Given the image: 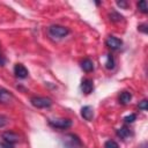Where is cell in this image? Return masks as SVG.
<instances>
[{"instance_id":"cell-9","label":"cell","mask_w":148,"mask_h":148,"mask_svg":"<svg viewBox=\"0 0 148 148\" xmlns=\"http://www.w3.org/2000/svg\"><path fill=\"white\" fill-rule=\"evenodd\" d=\"M81 117L87 120V121H91L94 118V109L90 105H86L81 109Z\"/></svg>"},{"instance_id":"cell-20","label":"cell","mask_w":148,"mask_h":148,"mask_svg":"<svg viewBox=\"0 0 148 148\" xmlns=\"http://www.w3.org/2000/svg\"><path fill=\"white\" fill-rule=\"evenodd\" d=\"M135 119H136V114H135V113H131V114H128V116H126V117L124 118V121L127 123V124H128V123L131 124V123H133Z\"/></svg>"},{"instance_id":"cell-18","label":"cell","mask_w":148,"mask_h":148,"mask_svg":"<svg viewBox=\"0 0 148 148\" xmlns=\"http://www.w3.org/2000/svg\"><path fill=\"white\" fill-rule=\"evenodd\" d=\"M9 124V118L7 116H3V114H0V128L1 127H5L6 125Z\"/></svg>"},{"instance_id":"cell-7","label":"cell","mask_w":148,"mask_h":148,"mask_svg":"<svg viewBox=\"0 0 148 148\" xmlns=\"http://www.w3.org/2000/svg\"><path fill=\"white\" fill-rule=\"evenodd\" d=\"M80 89H81V91L83 94L89 95L94 90V82H92V80H90V79H83L82 82H81V84H80Z\"/></svg>"},{"instance_id":"cell-11","label":"cell","mask_w":148,"mask_h":148,"mask_svg":"<svg viewBox=\"0 0 148 148\" xmlns=\"http://www.w3.org/2000/svg\"><path fill=\"white\" fill-rule=\"evenodd\" d=\"M117 135L120 138V139H123V140H126L127 138H130L131 135H132V132H131V130L127 127V126H121L120 128H118L117 130Z\"/></svg>"},{"instance_id":"cell-3","label":"cell","mask_w":148,"mask_h":148,"mask_svg":"<svg viewBox=\"0 0 148 148\" xmlns=\"http://www.w3.org/2000/svg\"><path fill=\"white\" fill-rule=\"evenodd\" d=\"M49 125L53 128L66 130L73 125V121L68 118H57V119H49Z\"/></svg>"},{"instance_id":"cell-13","label":"cell","mask_w":148,"mask_h":148,"mask_svg":"<svg viewBox=\"0 0 148 148\" xmlns=\"http://www.w3.org/2000/svg\"><path fill=\"white\" fill-rule=\"evenodd\" d=\"M132 99V94L128 92V91H123L119 96V102L121 104H128Z\"/></svg>"},{"instance_id":"cell-5","label":"cell","mask_w":148,"mask_h":148,"mask_svg":"<svg viewBox=\"0 0 148 148\" xmlns=\"http://www.w3.org/2000/svg\"><path fill=\"white\" fill-rule=\"evenodd\" d=\"M1 138L3 139V142H5V143L10 145V146H13V145L17 143V142H18V140H20V136H18L16 133L12 132V131L3 132V133L1 134Z\"/></svg>"},{"instance_id":"cell-16","label":"cell","mask_w":148,"mask_h":148,"mask_svg":"<svg viewBox=\"0 0 148 148\" xmlns=\"http://www.w3.org/2000/svg\"><path fill=\"white\" fill-rule=\"evenodd\" d=\"M110 20L113 21V22H119V21L123 20V16H121L119 13H117V12H111V14H110Z\"/></svg>"},{"instance_id":"cell-15","label":"cell","mask_w":148,"mask_h":148,"mask_svg":"<svg viewBox=\"0 0 148 148\" xmlns=\"http://www.w3.org/2000/svg\"><path fill=\"white\" fill-rule=\"evenodd\" d=\"M136 7H138V9L141 12V13H143V14H146V13H148V7H147V2L145 1V0H142V1H139L138 3H136Z\"/></svg>"},{"instance_id":"cell-24","label":"cell","mask_w":148,"mask_h":148,"mask_svg":"<svg viewBox=\"0 0 148 148\" xmlns=\"http://www.w3.org/2000/svg\"><path fill=\"white\" fill-rule=\"evenodd\" d=\"M138 148H147V142H142Z\"/></svg>"},{"instance_id":"cell-21","label":"cell","mask_w":148,"mask_h":148,"mask_svg":"<svg viewBox=\"0 0 148 148\" xmlns=\"http://www.w3.org/2000/svg\"><path fill=\"white\" fill-rule=\"evenodd\" d=\"M146 28H147V24H140V25L138 27V30H139V31H142L143 34H147V29H146Z\"/></svg>"},{"instance_id":"cell-6","label":"cell","mask_w":148,"mask_h":148,"mask_svg":"<svg viewBox=\"0 0 148 148\" xmlns=\"http://www.w3.org/2000/svg\"><path fill=\"white\" fill-rule=\"evenodd\" d=\"M105 45L111 50H119L123 46V40L114 36H109L105 40Z\"/></svg>"},{"instance_id":"cell-10","label":"cell","mask_w":148,"mask_h":148,"mask_svg":"<svg viewBox=\"0 0 148 148\" xmlns=\"http://www.w3.org/2000/svg\"><path fill=\"white\" fill-rule=\"evenodd\" d=\"M13 99V95L10 91H8L7 89L0 88V103L1 104H8L10 103Z\"/></svg>"},{"instance_id":"cell-2","label":"cell","mask_w":148,"mask_h":148,"mask_svg":"<svg viewBox=\"0 0 148 148\" xmlns=\"http://www.w3.org/2000/svg\"><path fill=\"white\" fill-rule=\"evenodd\" d=\"M47 34L52 39H61L69 34V30L66 27H62L59 24H53V25L49 27Z\"/></svg>"},{"instance_id":"cell-17","label":"cell","mask_w":148,"mask_h":148,"mask_svg":"<svg viewBox=\"0 0 148 148\" xmlns=\"http://www.w3.org/2000/svg\"><path fill=\"white\" fill-rule=\"evenodd\" d=\"M104 148H119V146H118V143H117L116 141H113V140H108V141H105V143H104Z\"/></svg>"},{"instance_id":"cell-19","label":"cell","mask_w":148,"mask_h":148,"mask_svg":"<svg viewBox=\"0 0 148 148\" xmlns=\"http://www.w3.org/2000/svg\"><path fill=\"white\" fill-rule=\"evenodd\" d=\"M138 108L140 110H142V111H147V109H148V101L147 99H142L141 102H139Z\"/></svg>"},{"instance_id":"cell-4","label":"cell","mask_w":148,"mask_h":148,"mask_svg":"<svg viewBox=\"0 0 148 148\" xmlns=\"http://www.w3.org/2000/svg\"><path fill=\"white\" fill-rule=\"evenodd\" d=\"M30 103L37 108V109H45L50 108L52 105V99L49 97H42V96H34L30 99Z\"/></svg>"},{"instance_id":"cell-8","label":"cell","mask_w":148,"mask_h":148,"mask_svg":"<svg viewBox=\"0 0 148 148\" xmlns=\"http://www.w3.org/2000/svg\"><path fill=\"white\" fill-rule=\"evenodd\" d=\"M14 74H15V76L18 77V79H25V77L28 76L29 72H28V69H27L22 64H16V65L14 66Z\"/></svg>"},{"instance_id":"cell-25","label":"cell","mask_w":148,"mask_h":148,"mask_svg":"<svg viewBox=\"0 0 148 148\" xmlns=\"http://www.w3.org/2000/svg\"><path fill=\"white\" fill-rule=\"evenodd\" d=\"M1 148H12V146L7 145V143H3V145H1Z\"/></svg>"},{"instance_id":"cell-22","label":"cell","mask_w":148,"mask_h":148,"mask_svg":"<svg viewBox=\"0 0 148 148\" xmlns=\"http://www.w3.org/2000/svg\"><path fill=\"white\" fill-rule=\"evenodd\" d=\"M5 62H6V59H5L3 54H2V53H1V51H0V66H3V65H5Z\"/></svg>"},{"instance_id":"cell-1","label":"cell","mask_w":148,"mask_h":148,"mask_svg":"<svg viewBox=\"0 0 148 148\" xmlns=\"http://www.w3.org/2000/svg\"><path fill=\"white\" fill-rule=\"evenodd\" d=\"M61 143L64 148H83V145L77 135L75 134H65L61 139Z\"/></svg>"},{"instance_id":"cell-12","label":"cell","mask_w":148,"mask_h":148,"mask_svg":"<svg viewBox=\"0 0 148 148\" xmlns=\"http://www.w3.org/2000/svg\"><path fill=\"white\" fill-rule=\"evenodd\" d=\"M81 68H82L84 72L89 73V72L94 71V62H92L90 59H83V60L81 61Z\"/></svg>"},{"instance_id":"cell-23","label":"cell","mask_w":148,"mask_h":148,"mask_svg":"<svg viewBox=\"0 0 148 148\" xmlns=\"http://www.w3.org/2000/svg\"><path fill=\"white\" fill-rule=\"evenodd\" d=\"M117 5H118L119 7H124V8H125V7L127 6V2H125V1H118Z\"/></svg>"},{"instance_id":"cell-14","label":"cell","mask_w":148,"mask_h":148,"mask_svg":"<svg viewBox=\"0 0 148 148\" xmlns=\"http://www.w3.org/2000/svg\"><path fill=\"white\" fill-rule=\"evenodd\" d=\"M105 67H106V69H113V67H114V58H113V56L111 53H109L106 56Z\"/></svg>"}]
</instances>
